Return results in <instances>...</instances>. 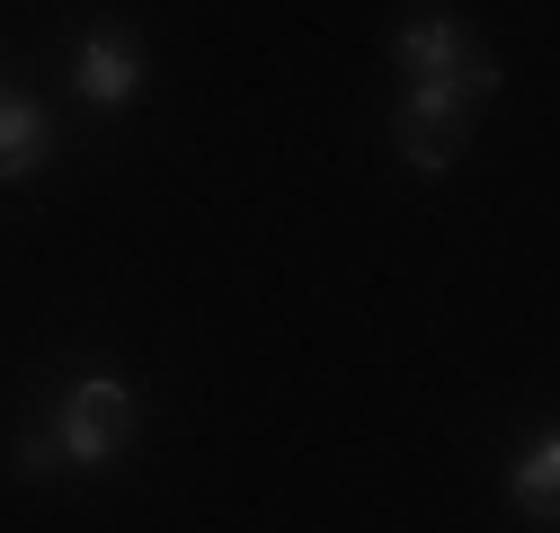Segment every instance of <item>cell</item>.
<instances>
[{
  "mask_svg": "<svg viewBox=\"0 0 560 533\" xmlns=\"http://www.w3.org/2000/svg\"><path fill=\"white\" fill-rule=\"evenodd\" d=\"M489 90H499L489 54L463 62V72H445V81H409V107H400V161H409V169H445V161L463 152V116H471Z\"/></svg>",
  "mask_w": 560,
  "mask_h": 533,
  "instance_id": "6da1fadb",
  "label": "cell"
},
{
  "mask_svg": "<svg viewBox=\"0 0 560 533\" xmlns=\"http://www.w3.org/2000/svg\"><path fill=\"white\" fill-rule=\"evenodd\" d=\"M54 445L62 462H81V472H98V462H116L133 445V391L125 382H72L62 391V418H54Z\"/></svg>",
  "mask_w": 560,
  "mask_h": 533,
  "instance_id": "7a4b0ae2",
  "label": "cell"
},
{
  "mask_svg": "<svg viewBox=\"0 0 560 533\" xmlns=\"http://www.w3.org/2000/svg\"><path fill=\"white\" fill-rule=\"evenodd\" d=\"M392 62L409 81H445V72H463V62H480V36L463 27V19H436V10H418L400 36H392Z\"/></svg>",
  "mask_w": 560,
  "mask_h": 533,
  "instance_id": "3957f363",
  "label": "cell"
},
{
  "mask_svg": "<svg viewBox=\"0 0 560 533\" xmlns=\"http://www.w3.org/2000/svg\"><path fill=\"white\" fill-rule=\"evenodd\" d=\"M72 81H81V98H90V107H125L133 90H143V45H133L125 27L81 36V54H72Z\"/></svg>",
  "mask_w": 560,
  "mask_h": 533,
  "instance_id": "277c9868",
  "label": "cell"
},
{
  "mask_svg": "<svg viewBox=\"0 0 560 533\" xmlns=\"http://www.w3.org/2000/svg\"><path fill=\"white\" fill-rule=\"evenodd\" d=\"M45 152H54V125H45V107L0 90V178H36V169H45Z\"/></svg>",
  "mask_w": 560,
  "mask_h": 533,
  "instance_id": "5b68a950",
  "label": "cell"
},
{
  "mask_svg": "<svg viewBox=\"0 0 560 533\" xmlns=\"http://www.w3.org/2000/svg\"><path fill=\"white\" fill-rule=\"evenodd\" d=\"M551 498H560V445L542 436V445L516 462V507H525V516H551Z\"/></svg>",
  "mask_w": 560,
  "mask_h": 533,
  "instance_id": "8992f818",
  "label": "cell"
},
{
  "mask_svg": "<svg viewBox=\"0 0 560 533\" xmlns=\"http://www.w3.org/2000/svg\"><path fill=\"white\" fill-rule=\"evenodd\" d=\"M19 462H27V472H54L62 445H54V436H27V445H19Z\"/></svg>",
  "mask_w": 560,
  "mask_h": 533,
  "instance_id": "52a82bcc",
  "label": "cell"
}]
</instances>
